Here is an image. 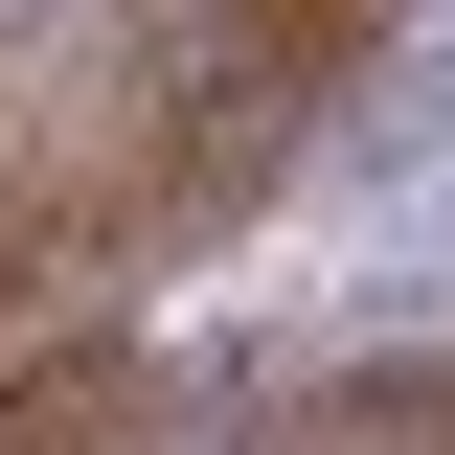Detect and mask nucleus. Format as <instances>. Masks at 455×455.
I'll return each mask as SVG.
<instances>
[{
    "label": "nucleus",
    "instance_id": "obj_1",
    "mask_svg": "<svg viewBox=\"0 0 455 455\" xmlns=\"http://www.w3.org/2000/svg\"><path fill=\"white\" fill-rule=\"evenodd\" d=\"M341 160H364V182H410V160H455V46H433V68H387V92H364V137H341Z\"/></svg>",
    "mask_w": 455,
    "mask_h": 455
}]
</instances>
